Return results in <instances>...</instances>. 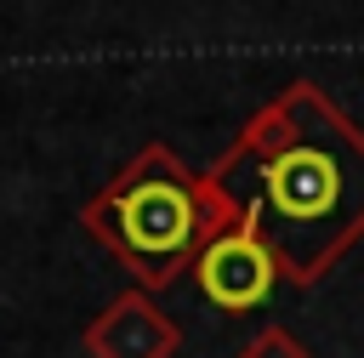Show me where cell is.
Segmentation results:
<instances>
[{
  "label": "cell",
  "mask_w": 364,
  "mask_h": 358,
  "mask_svg": "<svg viewBox=\"0 0 364 358\" xmlns=\"http://www.w3.org/2000/svg\"><path fill=\"white\" fill-rule=\"evenodd\" d=\"M210 176L250 210L284 284H318L364 239V125L313 80L262 102Z\"/></svg>",
  "instance_id": "cell-1"
},
{
  "label": "cell",
  "mask_w": 364,
  "mask_h": 358,
  "mask_svg": "<svg viewBox=\"0 0 364 358\" xmlns=\"http://www.w3.org/2000/svg\"><path fill=\"white\" fill-rule=\"evenodd\" d=\"M239 216H245V205L210 170H188L165 142H148L80 205V227L148 295H159L182 273H193L199 250L216 233H228Z\"/></svg>",
  "instance_id": "cell-2"
},
{
  "label": "cell",
  "mask_w": 364,
  "mask_h": 358,
  "mask_svg": "<svg viewBox=\"0 0 364 358\" xmlns=\"http://www.w3.org/2000/svg\"><path fill=\"white\" fill-rule=\"evenodd\" d=\"M193 284H199V295H205L210 307H222V313H250V307H262V301L273 295L279 261H273L267 239L256 233L250 210H245L228 233H216V239L199 250Z\"/></svg>",
  "instance_id": "cell-3"
},
{
  "label": "cell",
  "mask_w": 364,
  "mask_h": 358,
  "mask_svg": "<svg viewBox=\"0 0 364 358\" xmlns=\"http://www.w3.org/2000/svg\"><path fill=\"white\" fill-rule=\"evenodd\" d=\"M176 347H182V324L171 313H159V301L148 290L114 295L85 324V352L91 358H176Z\"/></svg>",
  "instance_id": "cell-4"
},
{
  "label": "cell",
  "mask_w": 364,
  "mask_h": 358,
  "mask_svg": "<svg viewBox=\"0 0 364 358\" xmlns=\"http://www.w3.org/2000/svg\"><path fill=\"white\" fill-rule=\"evenodd\" d=\"M239 358H307V347H301L284 324H267V330H256V335L239 347Z\"/></svg>",
  "instance_id": "cell-5"
}]
</instances>
